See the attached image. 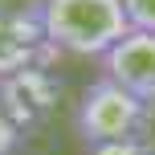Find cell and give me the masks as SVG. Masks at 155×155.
<instances>
[{
    "label": "cell",
    "instance_id": "cell-1",
    "mask_svg": "<svg viewBox=\"0 0 155 155\" xmlns=\"http://www.w3.org/2000/svg\"><path fill=\"white\" fill-rule=\"evenodd\" d=\"M37 21L53 49L78 57H102L131 33L123 0H41Z\"/></svg>",
    "mask_w": 155,
    "mask_h": 155
},
{
    "label": "cell",
    "instance_id": "cell-4",
    "mask_svg": "<svg viewBox=\"0 0 155 155\" xmlns=\"http://www.w3.org/2000/svg\"><path fill=\"white\" fill-rule=\"evenodd\" d=\"M29 57H33V29L0 16V74L21 70Z\"/></svg>",
    "mask_w": 155,
    "mask_h": 155
},
{
    "label": "cell",
    "instance_id": "cell-6",
    "mask_svg": "<svg viewBox=\"0 0 155 155\" xmlns=\"http://www.w3.org/2000/svg\"><path fill=\"white\" fill-rule=\"evenodd\" d=\"M86 155H151L143 147L139 139H114V143H98V147H90Z\"/></svg>",
    "mask_w": 155,
    "mask_h": 155
},
{
    "label": "cell",
    "instance_id": "cell-2",
    "mask_svg": "<svg viewBox=\"0 0 155 155\" xmlns=\"http://www.w3.org/2000/svg\"><path fill=\"white\" fill-rule=\"evenodd\" d=\"M143 106L131 90H123L110 78H94L82 90L74 106V135L86 143V151L98 143H114V139H135L143 123Z\"/></svg>",
    "mask_w": 155,
    "mask_h": 155
},
{
    "label": "cell",
    "instance_id": "cell-3",
    "mask_svg": "<svg viewBox=\"0 0 155 155\" xmlns=\"http://www.w3.org/2000/svg\"><path fill=\"white\" fill-rule=\"evenodd\" d=\"M102 78L131 90L139 102H155V33L131 29L102 53Z\"/></svg>",
    "mask_w": 155,
    "mask_h": 155
},
{
    "label": "cell",
    "instance_id": "cell-5",
    "mask_svg": "<svg viewBox=\"0 0 155 155\" xmlns=\"http://www.w3.org/2000/svg\"><path fill=\"white\" fill-rule=\"evenodd\" d=\"M123 8H127L131 29H147V33H155V0H123Z\"/></svg>",
    "mask_w": 155,
    "mask_h": 155
},
{
    "label": "cell",
    "instance_id": "cell-7",
    "mask_svg": "<svg viewBox=\"0 0 155 155\" xmlns=\"http://www.w3.org/2000/svg\"><path fill=\"white\" fill-rule=\"evenodd\" d=\"M12 147H16V123H12V114H8L4 98H0V155H8Z\"/></svg>",
    "mask_w": 155,
    "mask_h": 155
}]
</instances>
